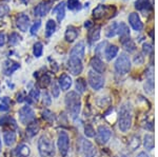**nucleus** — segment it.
I'll list each match as a JSON object with an SVG mask.
<instances>
[{
  "label": "nucleus",
  "mask_w": 158,
  "mask_h": 157,
  "mask_svg": "<svg viewBox=\"0 0 158 157\" xmlns=\"http://www.w3.org/2000/svg\"><path fill=\"white\" fill-rule=\"evenodd\" d=\"M52 83V95H53V97H55V98H57L58 96H59V93H60V88L58 87V85L56 82H51Z\"/></svg>",
  "instance_id": "44"
},
{
  "label": "nucleus",
  "mask_w": 158,
  "mask_h": 157,
  "mask_svg": "<svg viewBox=\"0 0 158 157\" xmlns=\"http://www.w3.org/2000/svg\"><path fill=\"white\" fill-rule=\"evenodd\" d=\"M40 126L39 122L37 120H33L32 122H30L27 126V130H25V134L29 138H33L34 136H36V134L39 132Z\"/></svg>",
  "instance_id": "19"
},
{
  "label": "nucleus",
  "mask_w": 158,
  "mask_h": 157,
  "mask_svg": "<svg viewBox=\"0 0 158 157\" xmlns=\"http://www.w3.org/2000/svg\"><path fill=\"white\" fill-rule=\"evenodd\" d=\"M43 52V45L41 42H36L33 47V54L36 58H39L42 55Z\"/></svg>",
  "instance_id": "36"
},
{
  "label": "nucleus",
  "mask_w": 158,
  "mask_h": 157,
  "mask_svg": "<svg viewBox=\"0 0 158 157\" xmlns=\"http://www.w3.org/2000/svg\"><path fill=\"white\" fill-rule=\"evenodd\" d=\"M117 54H118V48L116 45L112 44V45H109L108 48L106 49V52H104V55H106V58L108 60H112L114 59Z\"/></svg>",
  "instance_id": "27"
},
{
  "label": "nucleus",
  "mask_w": 158,
  "mask_h": 157,
  "mask_svg": "<svg viewBox=\"0 0 158 157\" xmlns=\"http://www.w3.org/2000/svg\"><path fill=\"white\" fill-rule=\"evenodd\" d=\"M38 151L41 157H55L54 143L48 136H41L38 140Z\"/></svg>",
  "instance_id": "3"
},
{
  "label": "nucleus",
  "mask_w": 158,
  "mask_h": 157,
  "mask_svg": "<svg viewBox=\"0 0 158 157\" xmlns=\"http://www.w3.org/2000/svg\"><path fill=\"white\" fill-rule=\"evenodd\" d=\"M0 152H1V137H0Z\"/></svg>",
  "instance_id": "55"
},
{
  "label": "nucleus",
  "mask_w": 158,
  "mask_h": 157,
  "mask_svg": "<svg viewBox=\"0 0 158 157\" xmlns=\"http://www.w3.org/2000/svg\"><path fill=\"white\" fill-rule=\"evenodd\" d=\"M120 157H128V156H127V155H124V154H122V155H121Z\"/></svg>",
  "instance_id": "56"
},
{
  "label": "nucleus",
  "mask_w": 158,
  "mask_h": 157,
  "mask_svg": "<svg viewBox=\"0 0 158 157\" xmlns=\"http://www.w3.org/2000/svg\"><path fill=\"white\" fill-rule=\"evenodd\" d=\"M19 68H20V64L18 62L14 61V60H11V59H7L3 63V73H4V75L10 76V75H12L15 71L18 70Z\"/></svg>",
  "instance_id": "17"
},
{
  "label": "nucleus",
  "mask_w": 158,
  "mask_h": 157,
  "mask_svg": "<svg viewBox=\"0 0 158 157\" xmlns=\"http://www.w3.org/2000/svg\"><path fill=\"white\" fill-rule=\"evenodd\" d=\"M65 107L69 114L73 118H76L80 113L81 108V100L80 96L76 92H70L65 96Z\"/></svg>",
  "instance_id": "2"
},
{
  "label": "nucleus",
  "mask_w": 158,
  "mask_h": 157,
  "mask_svg": "<svg viewBox=\"0 0 158 157\" xmlns=\"http://www.w3.org/2000/svg\"><path fill=\"white\" fill-rule=\"evenodd\" d=\"M31 154V149L27 145L21 143L15 149L14 155L16 157H29Z\"/></svg>",
  "instance_id": "24"
},
{
  "label": "nucleus",
  "mask_w": 158,
  "mask_h": 157,
  "mask_svg": "<svg viewBox=\"0 0 158 157\" xmlns=\"http://www.w3.org/2000/svg\"><path fill=\"white\" fill-rule=\"evenodd\" d=\"M85 89H86V82L85 81V79L83 78H78L76 80V90H77V92L82 94V93H85Z\"/></svg>",
  "instance_id": "35"
},
{
  "label": "nucleus",
  "mask_w": 158,
  "mask_h": 157,
  "mask_svg": "<svg viewBox=\"0 0 158 157\" xmlns=\"http://www.w3.org/2000/svg\"><path fill=\"white\" fill-rule=\"evenodd\" d=\"M129 23L133 27L134 31L140 32L143 29V23H142L141 19H140L139 15L137 13H131L129 16Z\"/></svg>",
  "instance_id": "15"
},
{
  "label": "nucleus",
  "mask_w": 158,
  "mask_h": 157,
  "mask_svg": "<svg viewBox=\"0 0 158 157\" xmlns=\"http://www.w3.org/2000/svg\"><path fill=\"white\" fill-rule=\"evenodd\" d=\"M140 146V137L139 136H134L133 138L130 141V147H131L132 150H135Z\"/></svg>",
  "instance_id": "42"
},
{
  "label": "nucleus",
  "mask_w": 158,
  "mask_h": 157,
  "mask_svg": "<svg viewBox=\"0 0 158 157\" xmlns=\"http://www.w3.org/2000/svg\"><path fill=\"white\" fill-rule=\"evenodd\" d=\"M68 68L70 70V73L73 75H79L83 70L82 61L78 58L70 57L68 60Z\"/></svg>",
  "instance_id": "11"
},
{
  "label": "nucleus",
  "mask_w": 158,
  "mask_h": 157,
  "mask_svg": "<svg viewBox=\"0 0 158 157\" xmlns=\"http://www.w3.org/2000/svg\"><path fill=\"white\" fill-rule=\"evenodd\" d=\"M91 67L93 68V70L95 71V72L99 73V74L103 73L104 70H106V67H104L103 61L97 56H94L91 59Z\"/></svg>",
  "instance_id": "22"
},
{
  "label": "nucleus",
  "mask_w": 158,
  "mask_h": 157,
  "mask_svg": "<svg viewBox=\"0 0 158 157\" xmlns=\"http://www.w3.org/2000/svg\"><path fill=\"white\" fill-rule=\"evenodd\" d=\"M58 83H59V88L61 89V91H68L72 85V78L68 74H62L59 77Z\"/></svg>",
  "instance_id": "23"
},
{
  "label": "nucleus",
  "mask_w": 158,
  "mask_h": 157,
  "mask_svg": "<svg viewBox=\"0 0 158 157\" xmlns=\"http://www.w3.org/2000/svg\"><path fill=\"white\" fill-rule=\"evenodd\" d=\"M122 44H123V49L129 53H133L134 51L136 50V44H135L133 40H131V39H128V40H126V41H123Z\"/></svg>",
  "instance_id": "34"
},
{
  "label": "nucleus",
  "mask_w": 158,
  "mask_h": 157,
  "mask_svg": "<svg viewBox=\"0 0 158 157\" xmlns=\"http://www.w3.org/2000/svg\"><path fill=\"white\" fill-rule=\"evenodd\" d=\"M40 27H41V21L40 20H37L36 22H35L34 24L31 27V34L32 35H36L38 30L40 29Z\"/></svg>",
  "instance_id": "45"
},
{
  "label": "nucleus",
  "mask_w": 158,
  "mask_h": 157,
  "mask_svg": "<svg viewBox=\"0 0 158 157\" xmlns=\"http://www.w3.org/2000/svg\"><path fill=\"white\" fill-rule=\"evenodd\" d=\"M53 13L56 14V16H57V20L59 22H61L63 20L65 16V2H61L59 3L58 6H56L54 9H53Z\"/></svg>",
  "instance_id": "26"
},
{
  "label": "nucleus",
  "mask_w": 158,
  "mask_h": 157,
  "mask_svg": "<svg viewBox=\"0 0 158 157\" xmlns=\"http://www.w3.org/2000/svg\"><path fill=\"white\" fill-rule=\"evenodd\" d=\"M0 126H9L10 128L13 126L14 128H16V122H15V120L13 119V118L11 117H7V116H6V117H3L2 119H0Z\"/></svg>",
  "instance_id": "38"
},
{
  "label": "nucleus",
  "mask_w": 158,
  "mask_h": 157,
  "mask_svg": "<svg viewBox=\"0 0 158 157\" xmlns=\"http://www.w3.org/2000/svg\"><path fill=\"white\" fill-rule=\"evenodd\" d=\"M154 90V70L150 67L146 73V83H144V91L148 94H152Z\"/></svg>",
  "instance_id": "13"
},
{
  "label": "nucleus",
  "mask_w": 158,
  "mask_h": 157,
  "mask_svg": "<svg viewBox=\"0 0 158 157\" xmlns=\"http://www.w3.org/2000/svg\"><path fill=\"white\" fill-rule=\"evenodd\" d=\"M134 61L135 63H137V64H141V63L143 62V56H141V54L136 55L134 58Z\"/></svg>",
  "instance_id": "51"
},
{
  "label": "nucleus",
  "mask_w": 158,
  "mask_h": 157,
  "mask_svg": "<svg viewBox=\"0 0 158 157\" xmlns=\"http://www.w3.org/2000/svg\"><path fill=\"white\" fill-rule=\"evenodd\" d=\"M143 146L148 151H152L154 149V136L152 134H146L143 137Z\"/></svg>",
  "instance_id": "28"
},
{
  "label": "nucleus",
  "mask_w": 158,
  "mask_h": 157,
  "mask_svg": "<svg viewBox=\"0 0 158 157\" xmlns=\"http://www.w3.org/2000/svg\"><path fill=\"white\" fill-rule=\"evenodd\" d=\"M9 11H10V9L6 4H0V18L6 16L7 13H9Z\"/></svg>",
  "instance_id": "46"
},
{
  "label": "nucleus",
  "mask_w": 158,
  "mask_h": 157,
  "mask_svg": "<svg viewBox=\"0 0 158 157\" xmlns=\"http://www.w3.org/2000/svg\"><path fill=\"white\" fill-rule=\"evenodd\" d=\"M56 31V22L53 19L48 20L47 24H45V35L47 37H51Z\"/></svg>",
  "instance_id": "31"
},
{
  "label": "nucleus",
  "mask_w": 158,
  "mask_h": 157,
  "mask_svg": "<svg viewBox=\"0 0 158 157\" xmlns=\"http://www.w3.org/2000/svg\"><path fill=\"white\" fill-rule=\"evenodd\" d=\"M10 105H11L10 98L9 97H3V98H2V100H1V103H0V111H2V112L9 111Z\"/></svg>",
  "instance_id": "40"
},
{
  "label": "nucleus",
  "mask_w": 158,
  "mask_h": 157,
  "mask_svg": "<svg viewBox=\"0 0 158 157\" xmlns=\"http://www.w3.org/2000/svg\"><path fill=\"white\" fill-rule=\"evenodd\" d=\"M112 135L111 130L106 126H99L97 129V135H96V139L100 145H106L110 140Z\"/></svg>",
  "instance_id": "10"
},
{
  "label": "nucleus",
  "mask_w": 158,
  "mask_h": 157,
  "mask_svg": "<svg viewBox=\"0 0 158 157\" xmlns=\"http://www.w3.org/2000/svg\"><path fill=\"white\" fill-rule=\"evenodd\" d=\"M16 25L21 32H27L30 27V18L27 15L20 13L16 17Z\"/></svg>",
  "instance_id": "14"
},
{
  "label": "nucleus",
  "mask_w": 158,
  "mask_h": 157,
  "mask_svg": "<svg viewBox=\"0 0 158 157\" xmlns=\"http://www.w3.org/2000/svg\"><path fill=\"white\" fill-rule=\"evenodd\" d=\"M51 82H52V79H51V76L48 73H44L38 78V85L42 89L47 88L48 85H51Z\"/></svg>",
  "instance_id": "29"
},
{
  "label": "nucleus",
  "mask_w": 158,
  "mask_h": 157,
  "mask_svg": "<svg viewBox=\"0 0 158 157\" xmlns=\"http://www.w3.org/2000/svg\"><path fill=\"white\" fill-rule=\"evenodd\" d=\"M42 116H43V118H44V119L47 120V121H49V122H53V121L55 120L54 114L51 112L50 110H48V109L42 112Z\"/></svg>",
  "instance_id": "41"
},
{
  "label": "nucleus",
  "mask_w": 158,
  "mask_h": 157,
  "mask_svg": "<svg viewBox=\"0 0 158 157\" xmlns=\"http://www.w3.org/2000/svg\"><path fill=\"white\" fill-rule=\"evenodd\" d=\"M142 52H143L144 55H149L151 54V53L153 52V48L151 44L149 43H144L143 44V48H142Z\"/></svg>",
  "instance_id": "47"
},
{
  "label": "nucleus",
  "mask_w": 158,
  "mask_h": 157,
  "mask_svg": "<svg viewBox=\"0 0 158 157\" xmlns=\"http://www.w3.org/2000/svg\"><path fill=\"white\" fill-rule=\"evenodd\" d=\"M20 1H21L23 4H27V3H29V1H30V0H20Z\"/></svg>",
  "instance_id": "54"
},
{
  "label": "nucleus",
  "mask_w": 158,
  "mask_h": 157,
  "mask_svg": "<svg viewBox=\"0 0 158 157\" xmlns=\"http://www.w3.org/2000/svg\"><path fill=\"white\" fill-rule=\"evenodd\" d=\"M117 27H118V23H116V22H113L112 24H110L106 31V36L108 38H112L115 36L117 34Z\"/></svg>",
  "instance_id": "32"
},
{
  "label": "nucleus",
  "mask_w": 158,
  "mask_h": 157,
  "mask_svg": "<svg viewBox=\"0 0 158 157\" xmlns=\"http://www.w3.org/2000/svg\"><path fill=\"white\" fill-rule=\"evenodd\" d=\"M39 97H40L39 90H38V89H32L29 93V98H27V99H29L30 102H37Z\"/></svg>",
  "instance_id": "33"
},
{
  "label": "nucleus",
  "mask_w": 158,
  "mask_h": 157,
  "mask_svg": "<svg viewBox=\"0 0 158 157\" xmlns=\"http://www.w3.org/2000/svg\"><path fill=\"white\" fill-rule=\"evenodd\" d=\"M116 9L115 6H104V4H99L93 10V17L95 19L101 18H111L115 16Z\"/></svg>",
  "instance_id": "4"
},
{
  "label": "nucleus",
  "mask_w": 158,
  "mask_h": 157,
  "mask_svg": "<svg viewBox=\"0 0 158 157\" xmlns=\"http://www.w3.org/2000/svg\"><path fill=\"white\" fill-rule=\"evenodd\" d=\"M132 126V109L130 103L121 105L118 114V126L121 132H128Z\"/></svg>",
  "instance_id": "1"
},
{
  "label": "nucleus",
  "mask_w": 158,
  "mask_h": 157,
  "mask_svg": "<svg viewBox=\"0 0 158 157\" xmlns=\"http://www.w3.org/2000/svg\"><path fill=\"white\" fill-rule=\"evenodd\" d=\"M100 30L101 27L97 25V27H94L89 31L88 33V40H89V43L93 44L95 43L96 41H98L100 39Z\"/></svg>",
  "instance_id": "20"
},
{
  "label": "nucleus",
  "mask_w": 158,
  "mask_h": 157,
  "mask_svg": "<svg viewBox=\"0 0 158 157\" xmlns=\"http://www.w3.org/2000/svg\"><path fill=\"white\" fill-rule=\"evenodd\" d=\"M137 157H149V155H148L146 152H140L138 155H137Z\"/></svg>",
  "instance_id": "52"
},
{
  "label": "nucleus",
  "mask_w": 158,
  "mask_h": 157,
  "mask_svg": "<svg viewBox=\"0 0 158 157\" xmlns=\"http://www.w3.org/2000/svg\"><path fill=\"white\" fill-rule=\"evenodd\" d=\"M19 120L22 125L27 126L30 122H32L33 120H35V113L34 110L30 107V105H24L19 110L18 112Z\"/></svg>",
  "instance_id": "6"
},
{
  "label": "nucleus",
  "mask_w": 158,
  "mask_h": 157,
  "mask_svg": "<svg viewBox=\"0 0 158 157\" xmlns=\"http://www.w3.org/2000/svg\"><path fill=\"white\" fill-rule=\"evenodd\" d=\"M68 9L71 11H77L81 9V3L79 0H68Z\"/></svg>",
  "instance_id": "37"
},
{
  "label": "nucleus",
  "mask_w": 158,
  "mask_h": 157,
  "mask_svg": "<svg viewBox=\"0 0 158 157\" xmlns=\"http://www.w3.org/2000/svg\"><path fill=\"white\" fill-rule=\"evenodd\" d=\"M80 150L83 157H95L97 154V150L94 145L90 140H86V139H81Z\"/></svg>",
  "instance_id": "9"
},
{
  "label": "nucleus",
  "mask_w": 158,
  "mask_h": 157,
  "mask_svg": "<svg viewBox=\"0 0 158 157\" xmlns=\"http://www.w3.org/2000/svg\"><path fill=\"white\" fill-rule=\"evenodd\" d=\"M51 2L50 1H41L34 7V15L37 17H44L51 10Z\"/></svg>",
  "instance_id": "12"
},
{
  "label": "nucleus",
  "mask_w": 158,
  "mask_h": 157,
  "mask_svg": "<svg viewBox=\"0 0 158 157\" xmlns=\"http://www.w3.org/2000/svg\"><path fill=\"white\" fill-rule=\"evenodd\" d=\"M131 70V60L129 56L124 53L118 56L115 62V71L118 74H127Z\"/></svg>",
  "instance_id": "5"
},
{
  "label": "nucleus",
  "mask_w": 158,
  "mask_h": 157,
  "mask_svg": "<svg viewBox=\"0 0 158 157\" xmlns=\"http://www.w3.org/2000/svg\"><path fill=\"white\" fill-rule=\"evenodd\" d=\"M106 44V42L104 41V42H101V43L99 44V45H97V48L95 49V53H96V56H97V57H99L101 55V50L103 49V47Z\"/></svg>",
  "instance_id": "48"
},
{
  "label": "nucleus",
  "mask_w": 158,
  "mask_h": 157,
  "mask_svg": "<svg viewBox=\"0 0 158 157\" xmlns=\"http://www.w3.org/2000/svg\"><path fill=\"white\" fill-rule=\"evenodd\" d=\"M88 80L92 89H94V90H96V91L100 90L104 85V78L102 77V75L95 72V71H90V72H89Z\"/></svg>",
  "instance_id": "8"
},
{
  "label": "nucleus",
  "mask_w": 158,
  "mask_h": 157,
  "mask_svg": "<svg viewBox=\"0 0 158 157\" xmlns=\"http://www.w3.org/2000/svg\"><path fill=\"white\" fill-rule=\"evenodd\" d=\"M117 34L120 36L121 38V42L126 41V40L130 39V30L129 27L124 22H120L118 24V27H117Z\"/></svg>",
  "instance_id": "21"
},
{
  "label": "nucleus",
  "mask_w": 158,
  "mask_h": 157,
  "mask_svg": "<svg viewBox=\"0 0 158 157\" xmlns=\"http://www.w3.org/2000/svg\"><path fill=\"white\" fill-rule=\"evenodd\" d=\"M6 34H4L3 32H0V49L6 44Z\"/></svg>",
  "instance_id": "49"
},
{
  "label": "nucleus",
  "mask_w": 158,
  "mask_h": 157,
  "mask_svg": "<svg viewBox=\"0 0 158 157\" xmlns=\"http://www.w3.org/2000/svg\"><path fill=\"white\" fill-rule=\"evenodd\" d=\"M92 24H93V23H92L91 21H85V27H88V29H89V27H92Z\"/></svg>",
  "instance_id": "53"
},
{
  "label": "nucleus",
  "mask_w": 158,
  "mask_h": 157,
  "mask_svg": "<svg viewBox=\"0 0 158 157\" xmlns=\"http://www.w3.org/2000/svg\"><path fill=\"white\" fill-rule=\"evenodd\" d=\"M58 150H59L60 155L62 157H65L69 153V149H70V137H69L68 133L60 132L58 135L57 140Z\"/></svg>",
  "instance_id": "7"
},
{
  "label": "nucleus",
  "mask_w": 158,
  "mask_h": 157,
  "mask_svg": "<svg viewBox=\"0 0 158 157\" xmlns=\"http://www.w3.org/2000/svg\"><path fill=\"white\" fill-rule=\"evenodd\" d=\"M135 7L139 11H148L152 9V6L149 0H137L135 2Z\"/></svg>",
  "instance_id": "30"
},
{
  "label": "nucleus",
  "mask_w": 158,
  "mask_h": 157,
  "mask_svg": "<svg viewBox=\"0 0 158 157\" xmlns=\"http://www.w3.org/2000/svg\"><path fill=\"white\" fill-rule=\"evenodd\" d=\"M78 34H79V30L77 29L76 27H73V25H70L68 27L67 31H65V34H64V39L67 42H74L78 37Z\"/></svg>",
  "instance_id": "18"
},
{
  "label": "nucleus",
  "mask_w": 158,
  "mask_h": 157,
  "mask_svg": "<svg viewBox=\"0 0 158 157\" xmlns=\"http://www.w3.org/2000/svg\"><path fill=\"white\" fill-rule=\"evenodd\" d=\"M20 40H21V36H20L18 33L14 32V33H12V34L10 35L9 42H10V44H11V45H16L20 41Z\"/></svg>",
  "instance_id": "39"
},
{
  "label": "nucleus",
  "mask_w": 158,
  "mask_h": 157,
  "mask_svg": "<svg viewBox=\"0 0 158 157\" xmlns=\"http://www.w3.org/2000/svg\"><path fill=\"white\" fill-rule=\"evenodd\" d=\"M43 103L47 105H51V98H50V95L48 94L47 92L43 93Z\"/></svg>",
  "instance_id": "50"
},
{
  "label": "nucleus",
  "mask_w": 158,
  "mask_h": 157,
  "mask_svg": "<svg viewBox=\"0 0 158 157\" xmlns=\"http://www.w3.org/2000/svg\"><path fill=\"white\" fill-rule=\"evenodd\" d=\"M85 134L86 137H94L95 136V130H94V128L91 125H85Z\"/></svg>",
  "instance_id": "43"
},
{
  "label": "nucleus",
  "mask_w": 158,
  "mask_h": 157,
  "mask_svg": "<svg viewBox=\"0 0 158 157\" xmlns=\"http://www.w3.org/2000/svg\"><path fill=\"white\" fill-rule=\"evenodd\" d=\"M16 133L14 132L13 130H7V131H4L3 133V140H4V143L7 146V147H12L16 143Z\"/></svg>",
  "instance_id": "25"
},
{
  "label": "nucleus",
  "mask_w": 158,
  "mask_h": 157,
  "mask_svg": "<svg viewBox=\"0 0 158 157\" xmlns=\"http://www.w3.org/2000/svg\"><path fill=\"white\" fill-rule=\"evenodd\" d=\"M85 42L80 41L78 42L75 47L71 50L70 52V57L73 58H78V59L82 60L83 56H85Z\"/></svg>",
  "instance_id": "16"
}]
</instances>
